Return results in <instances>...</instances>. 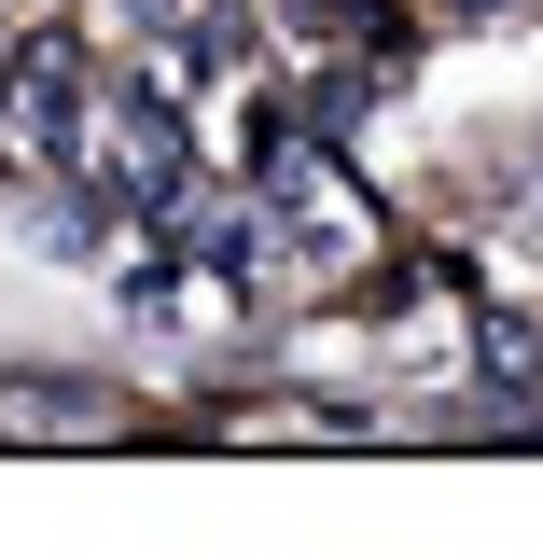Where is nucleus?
Segmentation results:
<instances>
[{
    "label": "nucleus",
    "instance_id": "nucleus-1",
    "mask_svg": "<svg viewBox=\"0 0 543 557\" xmlns=\"http://www.w3.org/2000/svg\"><path fill=\"white\" fill-rule=\"evenodd\" d=\"M98 182L126 209H182V112L168 98H112V126H98Z\"/></svg>",
    "mask_w": 543,
    "mask_h": 557
},
{
    "label": "nucleus",
    "instance_id": "nucleus-3",
    "mask_svg": "<svg viewBox=\"0 0 543 557\" xmlns=\"http://www.w3.org/2000/svg\"><path fill=\"white\" fill-rule=\"evenodd\" d=\"M446 14H530V0H446Z\"/></svg>",
    "mask_w": 543,
    "mask_h": 557
},
{
    "label": "nucleus",
    "instance_id": "nucleus-4",
    "mask_svg": "<svg viewBox=\"0 0 543 557\" xmlns=\"http://www.w3.org/2000/svg\"><path fill=\"white\" fill-rule=\"evenodd\" d=\"M335 14H362V0H335Z\"/></svg>",
    "mask_w": 543,
    "mask_h": 557
},
{
    "label": "nucleus",
    "instance_id": "nucleus-2",
    "mask_svg": "<svg viewBox=\"0 0 543 557\" xmlns=\"http://www.w3.org/2000/svg\"><path fill=\"white\" fill-rule=\"evenodd\" d=\"M474 348H488V376H516V391H543V321H516V307H488V321H474Z\"/></svg>",
    "mask_w": 543,
    "mask_h": 557
}]
</instances>
